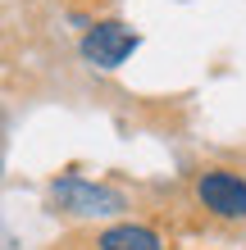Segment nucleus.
Returning a JSON list of instances; mask_svg holds the SVG:
<instances>
[{
    "instance_id": "obj_1",
    "label": "nucleus",
    "mask_w": 246,
    "mask_h": 250,
    "mask_svg": "<svg viewBox=\"0 0 246 250\" xmlns=\"http://www.w3.org/2000/svg\"><path fill=\"white\" fill-rule=\"evenodd\" d=\"M196 196H201V205H205L214 218H246V182L237 173H228V168L201 173Z\"/></svg>"
},
{
    "instance_id": "obj_3",
    "label": "nucleus",
    "mask_w": 246,
    "mask_h": 250,
    "mask_svg": "<svg viewBox=\"0 0 246 250\" xmlns=\"http://www.w3.org/2000/svg\"><path fill=\"white\" fill-rule=\"evenodd\" d=\"M55 205L68 214H114V209H123V196H114L105 187H91L82 178H60L55 182Z\"/></svg>"
},
{
    "instance_id": "obj_2",
    "label": "nucleus",
    "mask_w": 246,
    "mask_h": 250,
    "mask_svg": "<svg viewBox=\"0 0 246 250\" xmlns=\"http://www.w3.org/2000/svg\"><path fill=\"white\" fill-rule=\"evenodd\" d=\"M133 50H137V32L128 23H96L91 32L82 37V55L96 68H119Z\"/></svg>"
},
{
    "instance_id": "obj_4",
    "label": "nucleus",
    "mask_w": 246,
    "mask_h": 250,
    "mask_svg": "<svg viewBox=\"0 0 246 250\" xmlns=\"http://www.w3.org/2000/svg\"><path fill=\"white\" fill-rule=\"evenodd\" d=\"M96 246L100 250H164L160 232H151L141 223H114V228H105L96 237Z\"/></svg>"
}]
</instances>
